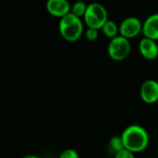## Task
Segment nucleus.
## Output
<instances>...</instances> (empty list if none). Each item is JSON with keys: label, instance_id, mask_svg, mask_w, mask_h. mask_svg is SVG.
<instances>
[{"label": "nucleus", "instance_id": "obj_1", "mask_svg": "<svg viewBox=\"0 0 158 158\" xmlns=\"http://www.w3.org/2000/svg\"><path fill=\"white\" fill-rule=\"evenodd\" d=\"M125 149L134 153L145 150L149 144V135L145 129L139 125L127 127L121 134Z\"/></svg>", "mask_w": 158, "mask_h": 158}, {"label": "nucleus", "instance_id": "obj_2", "mask_svg": "<svg viewBox=\"0 0 158 158\" xmlns=\"http://www.w3.org/2000/svg\"><path fill=\"white\" fill-rule=\"evenodd\" d=\"M59 31L65 40L69 42H75L82 35L83 23L80 18L70 12L64 18L60 19Z\"/></svg>", "mask_w": 158, "mask_h": 158}, {"label": "nucleus", "instance_id": "obj_3", "mask_svg": "<svg viewBox=\"0 0 158 158\" xmlns=\"http://www.w3.org/2000/svg\"><path fill=\"white\" fill-rule=\"evenodd\" d=\"M83 19L88 28L95 30L102 29L108 20L107 11L103 5L99 3H92L88 5Z\"/></svg>", "mask_w": 158, "mask_h": 158}, {"label": "nucleus", "instance_id": "obj_4", "mask_svg": "<svg viewBox=\"0 0 158 158\" xmlns=\"http://www.w3.org/2000/svg\"><path fill=\"white\" fill-rule=\"evenodd\" d=\"M107 52L109 56L115 61L124 60L131 52V44L130 41L120 35L118 37L111 39L108 46Z\"/></svg>", "mask_w": 158, "mask_h": 158}, {"label": "nucleus", "instance_id": "obj_5", "mask_svg": "<svg viewBox=\"0 0 158 158\" xmlns=\"http://www.w3.org/2000/svg\"><path fill=\"white\" fill-rule=\"evenodd\" d=\"M141 31H143V23L139 19L134 17L125 19L119 25L120 36L128 40L136 37Z\"/></svg>", "mask_w": 158, "mask_h": 158}, {"label": "nucleus", "instance_id": "obj_6", "mask_svg": "<svg viewBox=\"0 0 158 158\" xmlns=\"http://www.w3.org/2000/svg\"><path fill=\"white\" fill-rule=\"evenodd\" d=\"M141 97L147 104H155L158 101V81H145L141 87Z\"/></svg>", "mask_w": 158, "mask_h": 158}, {"label": "nucleus", "instance_id": "obj_7", "mask_svg": "<svg viewBox=\"0 0 158 158\" xmlns=\"http://www.w3.org/2000/svg\"><path fill=\"white\" fill-rule=\"evenodd\" d=\"M47 11L54 17L64 18L70 13L71 7L67 0H49L46 3Z\"/></svg>", "mask_w": 158, "mask_h": 158}, {"label": "nucleus", "instance_id": "obj_8", "mask_svg": "<svg viewBox=\"0 0 158 158\" xmlns=\"http://www.w3.org/2000/svg\"><path fill=\"white\" fill-rule=\"evenodd\" d=\"M139 50L142 56L148 59L154 60L158 56V45L156 41L143 37L139 43Z\"/></svg>", "mask_w": 158, "mask_h": 158}, {"label": "nucleus", "instance_id": "obj_9", "mask_svg": "<svg viewBox=\"0 0 158 158\" xmlns=\"http://www.w3.org/2000/svg\"><path fill=\"white\" fill-rule=\"evenodd\" d=\"M143 34L145 38L158 40V13L149 16L143 23Z\"/></svg>", "mask_w": 158, "mask_h": 158}, {"label": "nucleus", "instance_id": "obj_10", "mask_svg": "<svg viewBox=\"0 0 158 158\" xmlns=\"http://www.w3.org/2000/svg\"><path fill=\"white\" fill-rule=\"evenodd\" d=\"M102 31L104 32V34L111 39H114L116 37L118 36V32H119V27L118 26V24L113 21V20H107L106 23L104 25V27L102 28Z\"/></svg>", "mask_w": 158, "mask_h": 158}, {"label": "nucleus", "instance_id": "obj_11", "mask_svg": "<svg viewBox=\"0 0 158 158\" xmlns=\"http://www.w3.org/2000/svg\"><path fill=\"white\" fill-rule=\"evenodd\" d=\"M87 5L84 2H76L72 6H71V13L73 15H75L78 18H84L86 10H87Z\"/></svg>", "mask_w": 158, "mask_h": 158}, {"label": "nucleus", "instance_id": "obj_12", "mask_svg": "<svg viewBox=\"0 0 158 158\" xmlns=\"http://www.w3.org/2000/svg\"><path fill=\"white\" fill-rule=\"evenodd\" d=\"M110 145L113 148V150L116 151V153L125 149V146H124L121 136H114V137H112L110 139Z\"/></svg>", "mask_w": 158, "mask_h": 158}, {"label": "nucleus", "instance_id": "obj_13", "mask_svg": "<svg viewBox=\"0 0 158 158\" xmlns=\"http://www.w3.org/2000/svg\"><path fill=\"white\" fill-rule=\"evenodd\" d=\"M85 37L88 41H95L98 37V30L88 28L85 31Z\"/></svg>", "mask_w": 158, "mask_h": 158}, {"label": "nucleus", "instance_id": "obj_14", "mask_svg": "<svg viewBox=\"0 0 158 158\" xmlns=\"http://www.w3.org/2000/svg\"><path fill=\"white\" fill-rule=\"evenodd\" d=\"M59 158H79V155L73 149H67L62 152Z\"/></svg>", "mask_w": 158, "mask_h": 158}, {"label": "nucleus", "instance_id": "obj_15", "mask_svg": "<svg viewBox=\"0 0 158 158\" xmlns=\"http://www.w3.org/2000/svg\"><path fill=\"white\" fill-rule=\"evenodd\" d=\"M115 158H135V156L132 152H131L127 149H124V150H121V151L116 153Z\"/></svg>", "mask_w": 158, "mask_h": 158}, {"label": "nucleus", "instance_id": "obj_16", "mask_svg": "<svg viewBox=\"0 0 158 158\" xmlns=\"http://www.w3.org/2000/svg\"><path fill=\"white\" fill-rule=\"evenodd\" d=\"M23 158H40V157H38V156H24Z\"/></svg>", "mask_w": 158, "mask_h": 158}]
</instances>
